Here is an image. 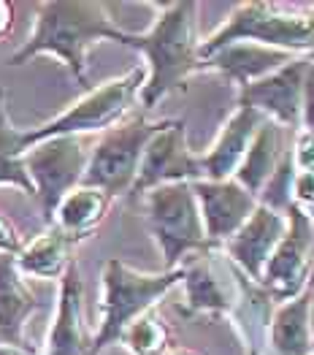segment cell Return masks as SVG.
<instances>
[{"mask_svg": "<svg viewBox=\"0 0 314 355\" xmlns=\"http://www.w3.org/2000/svg\"><path fill=\"white\" fill-rule=\"evenodd\" d=\"M38 309V298L17 268V255H0V336L6 345L28 347L22 328Z\"/></svg>", "mask_w": 314, "mask_h": 355, "instance_id": "obj_20", "label": "cell"}, {"mask_svg": "<svg viewBox=\"0 0 314 355\" xmlns=\"http://www.w3.org/2000/svg\"><path fill=\"white\" fill-rule=\"evenodd\" d=\"M293 207L314 220V171H295L293 179Z\"/></svg>", "mask_w": 314, "mask_h": 355, "instance_id": "obj_26", "label": "cell"}, {"mask_svg": "<svg viewBox=\"0 0 314 355\" xmlns=\"http://www.w3.org/2000/svg\"><path fill=\"white\" fill-rule=\"evenodd\" d=\"M92 147L87 144V136H55L44 139L25 152V171H28L35 198L41 201V211L46 217V225L55 217L60 201L82 184L89 163Z\"/></svg>", "mask_w": 314, "mask_h": 355, "instance_id": "obj_8", "label": "cell"}, {"mask_svg": "<svg viewBox=\"0 0 314 355\" xmlns=\"http://www.w3.org/2000/svg\"><path fill=\"white\" fill-rule=\"evenodd\" d=\"M160 125L163 119L152 122L143 114H136V117L116 122L106 133H101L98 144L92 147L82 184L103 190L112 201L116 196L133 193L143 149L149 144V139L160 130Z\"/></svg>", "mask_w": 314, "mask_h": 355, "instance_id": "obj_7", "label": "cell"}, {"mask_svg": "<svg viewBox=\"0 0 314 355\" xmlns=\"http://www.w3.org/2000/svg\"><path fill=\"white\" fill-rule=\"evenodd\" d=\"M168 355H198V353H193V350H184V347H179V350H171Z\"/></svg>", "mask_w": 314, "mask_h": 355, "instance_id": "obj_33", "label": "cell"}, {"mask_svg": "<svg viewBox=\"0 0 314 355\" xmlns=\"http://www.w3.org/2000/svg\"><path fill=\"white\" fill-rule=\"evenodd\" d=\"M314 133V62H309L306 82H304V106H301V128Z\"/></svg>", "mask_w": 314, "mask_h": 355, "instance_id": "obj_28", "label": "cell"}, {"mask_svg": "<svg viewBox=\"0 0 314 355\" xmlns=\"http://www.w3.org/2000/svg\"><path fill=\"white\" fill-rule=\"evenodd\" d=\"M119 342L133 355H163L168 350L171 331L163 323V318H157L149 309V312H143L139 320H133L130 326L125 328Z\"/></svg>", "mask_w": 314, "mask_h": 355, "instance_id": "obj_25", "label": "cell"}, {"mask_svg": "<svg viewBox=\"0 0 314 355\" xmlns=\"http://www.w3.org/2000/svg\"><path fill=\"white\" fill-rule=\"evenodd\" d=\"M11 25H14V6L0 0V38H6L11 33Z\"/></svg>", "mask_w": 314, "mask_h": 355, "instance_id": "obj_30", "label": "cell"}, {"mask_svg": "<svg viewBox=\"0 0 314 355\" xmlns=\"http://www.w3.org/2000/svg\"><path fill=\"white\" fill-rule=\"evenodd\" d=\"M265 122V117L247 106V103H238L233 109V114L225 119L223 130L217 133L214 144L200 155V166H203V179H233L247 149L255 139L257 128Z\"/></svg>", "mask_w": 314, "mask_h": 355, "instance_id": "obj_17", "label": "cell"}, {"mask_svg": "<svg viewBox=\"0 0 314 355\" xmlns=\"http://www.w3.org/2000/svg\"><path fill=\"white\" fill-rule=\"evenodd\" d=\"M233 41H255L295 58L314 60V6L290 8L285 3L265 0L238 3L209 38H200V60Z\"/></svg>", "mask_w": 314, "mask_h": 355, "instance_id": "obj_3", "label": "cell"}, {"mask_svg": "<svg viewBox=\"0 0 314 355\" xmlns=\"http://www.w3.org/2000/svg\"><path fill=\"white\" fill-rule=\"evenodd\" d=\"M179 268H182L179 285H184V312L228 318L238 301L244 271L233 266L223 247H206L184 258Z\"/></svg>", "mask_w": 314, "mask_h": 355, "instance_id": "obj_9", "label": "cell"}, {"mask_svg": "<svg viewBox=\"0 0 314 355\" xmlns=\"http://www.w3.org/2000/svg\"><path fill=\"white\" fill-rule=\"evenodd\" d=\"M293 60L298 58L290 52H282V49H271V46H263L255 41H233L200 60V71H214L241 89L252 82H260L263 76H268L279 68H285Z\"/></svg>", "mask_w": 314, "mask_h": 355, "instance_id": "obj_16", "label": "cell"}, {"mask_svg": "<svg viewBox=\"0 0 314 355\" xmlns=\"http://www.w3.org/2000/svg\"><path fill=\"white\" fill-rule=\"evenodd\" d=\"M143 196H146V223L163 252L166 271L179 268L184 258L211 247L203 231L200 209L190 182L160 184Z\"/></svg>", "mask_w": 314, "mask_h": 355, "instance_id": "obj_6", "label": "cell"}, {"mask_svg": "<svg viewBox=\"0 0 314 355\" xmlns=\"http://www.w3.org/2000/svg\"><path fill=\"white\" fill-rule=\"evenodd\" d=\"M312 58H298L287 62L285 68L263 76L238 89V103L257 109L265 119H274L287 133L301 128V106H304V82Z\"/></svg>", "mask_w": 314, "mask_h": 355, "instance_id": "obj_12", "label": "cell"}, {"mask_svg": "<svg viewBox=\"0 0 314 355\" xmlns=\"http://www.w3.org/2000/svg\"><path fill=\"white\" fill-rule=\"evenodd\" d=\"M19 250H22V241L17 228L0 214V255H17Z\"/></svg>", "mask_w": 314, "mask_h": 355, "instance_id": "obj_29", "label": "cell"}, {"mask_svg": "<svg viewBox=\"0 0 314 355\" xmlns=\"http://www.w3.org/2000/svg\"><path fill=\"white\" fill-rule=\"evenodd\" d=\"M200 209L203 231L211 247H223L260 207L257 196L241 187L236 179H198L190 182Z\"/></svg>", "mask_w": 314, "mask_h": 355, "instance_id": "obj_13", "label": "cell"}, {"mask_svg": "<svg viewBox=\"0 0 314 355\" xmlns=\"http://www.w3.org/2000/svg\"><path fill=\"white\" fill-rule=\"evenodd\" d=\"M109 207H112V198L103 190L79 184L60 201L49 225H58L65 236L82 241L103 223V217L109 214Z\"/></svg>", "mask_w": 314, "mask_h": 355, "instance_id": "obj_22", "label": "cell"}, {"mask_svg": "<svg viewBox=\"0 0 314 355\" xmlns=\"http://www.w3.org/2000/svg\"><path fill=\"white\" fill-rule=\"evenodd\" d=\"M293 144V133H287L282 125H277L274 119H265L257 128L255 139L247 149L238 171H236V182L241 187H247L252 196H260V190L265 187V182L277 171V166L282 163L287 149Z\"/></svg>", "mask_w": 314, "mask_h": 355, "instance_id": "obj_19", "label": "cell"}, {"mask_svg": "<svg viewBox=\"0 0 314 355\" xmlns=\"http://www.w3.org/2000/svg\"><path fill=\"white\" fill-rule=\"evenodd\" d=\"M73 239L65 236L58 225H46L41 236H35L17 252V268L38 279H62L65 268L73 263Z\"/></svg>", "mask_w": 314, "mask_h": 355, "instance_id": "obj_23", "label": "cell"}, {"mask_svg": "<svg viewBox=\"0 0 314 355\" xmlns=\"http://www.w3.org/2000/svg\"><path fill=\"white\" fill-rule=\"evenodd\" d=\"M290 155L295 163V171H314V133L309 130H295Z\"/></svg>", "mask_w": 314, "mask_h": 355, "instance_id": "obj_27", "label": "cell"}, {"mask_svg": "<svg viewBox=\"0 0 314 355\" xmlns=\"http://www.w3.org/2000/svg\"><path fill=\"white\" fill-rule=\"evenodd\" d=\"M312 228H314V220H312Z\"/></svg>", "mask_w": 314, "mask_h": 355, "instance_id": "obj_35", "label": "cell"}, {"mask_svg": "<svg viewBox=\"0 0 314 355\" xmlns=\"http://www.w3.org/2000/svg\"><path fill=\"white\" fill-rule=\"evenodd\" d=\"M0 355H35L30 347H17V345H0Z\"/></svg>", "mask_w": 314, "mask_h": 355, "instance_id": "obj_31", "label": "cell"}, {"mask_svg": "<svg viewBox=\"0 0 314 355\" xmlns=\"http://www.w3.org/2000/svg\"><path fill=\"white\" fill-rule=\"evenodd\" d=\"M309 326H312V347H314V282H312V306H309Z\"/></svg>", "mask_w": 314, "mask_h": 355, "instance_id": "obj_32", "label": "cell"}, {"mask_svg": "<svg viewBox=\"0 0 314 355\" xmlns=\"http://www.w3.org/2000/svg\"><path fill=\"white\" fill-rule=\"evenodd\" d=\"M312 288L293 301L277 304L268 328V355H312V326H309Z\"/></svg>", "mask_w": 314, "mask_h": 355, "instance_id": "obj_21", "label": "cell"}, {"mask_svg": "<svg viewBox=\"0 0 314 355\" xmlns=\"http://www.w3.org/2000/svg\"><path fill=\"white\" fill-rule=\"evenodd\" d=\"M0 345H6V342H3V336H0Z\"/></svg>", "mask_w": 314, "mask_h": 355, "instance_id": "obj_34", "label": "cell"}, {"mask_svg": "<svg viewBox=\"0 0 314 355\" xmlns=\"http://www.w3.org/2000/svg\"><path fill=\"white\" fill-rule=\"evenodd\" d=\"M128 30H122L109 14L106 3L98 0H49L35 11V25L30 38L11 55V65L30 62L38 55L60 58L79 85H87V52L98 41L125 44Z\"/></svg>", "mask_w": 314, "mask_h": 355, "instance_id": "obj_1", "label": "cell"}, {"mask_svg": "<svg viewBox=\"0 0 314 355\" xmlns=\"http://www.w3.org/2000/svg\"><path fill=\"white\" fill-rule=\"evenodd\" d=\"M198 179H203V166L200 155H195L187 144V125L182 119H163L160 130L143 149L133 193H149L160 184Z\"/></svg>", "mask_w": 314, "mask_h": 355, "instance_id": "obj_11", "label": "cell"}, {"mask_svg": "<svg viewBox=\"0 0 314 355\" xmlns=\"http://www.w3.org/2000/svg\"><path fill=\"white\" fill-rule=\"evenodd\" d=\"M314 277V228L312 220L290 207L287 234L274 250L268 266L263 271L260 285L274 296L277 304L293 301L312 288Z\"/></svg>", "mask_w": 314, "mask_h": 355, "instance_id": "obj_10", "label": "cell"}, {"mask_svg": "<svg viewBox=\"0 0 314 355\" xmlns=\"http://www.w3.org/2000/svg\"><path fill=\"white\" fill-rule=\"evenodd\" d=\"M85 285L76 261L65 268L60 279V296L55 323L49 328L44 355H92V336L85 323Z\"/></svg>", "mask_w": 314, "mask_h": 355, "instance_id": "obj_15", "label": "cell"}, {"mask_svg": "<svg viewBox=\"0 0 314 355\" xmlns=\"http://www.w3.org/2000/svg\"><path fill=\"white\" fill-rule=\"evenodd\" d=\"M28 130H19L11 125L6 112V89L0 87V184H14L22 193L35 196L33 182L25 171V152H28Z\"/></svg>", "mask_w": 314, "mask_h": 355, "instance_id": "obj_24", "label": "cell"}, {"mask_svg": "<svg viewBox=\"0 0 314 355\" xmlns=\"http://www.w3.org/2000/svg\"><path fill=\"white\" fill-rule=\"evenodd\" d=\"M312 355H314V353H312Z\"/></svg>", "mask_w": 314, "mask_h": 355, "instance_id": "obj_36", "label": "cell"}, {"mask_svg": "<svg viewBox=\"0 0 314 355\" xmlns=\"http://www.w3.org/2000/svg\"><path fill=\"white\" fill-rule=\"evenodd\" d=\"M125 46L139 49L146 60V82L141 106L152 109L184 82L200 71V35H198V3L179 0L157 6V17L146 33H128Z\"/></svg>", "mask_w": 314, "mask_h": 355, "instance_id": "obj_2", "label": "cell"}, {"mask_svg": "<svg viewBox=\"0 0 314 355\" xmlns=\"http://www.w3.org/2000/svg\"><path fill=\"white\" fill-rule=\"evenodd\" d=\"M274 309H277L274 296L260 282L244 274L238 301L228 318L250 355H268V328H271Z\"/></svg>", "mask_w": 314, "mask_h": 355, "instance_id": "obj_18", "label": "cell"}, {"mask_svg": "<svg viewBox=\"0 0 314 355\" xmlns=\"http://www.w3.org/2000/svg\"><path fill=\"white\" fill-rule=\"evenodd\" d=\"M103 318L101 328L92 336V355H101L106 347L116 345L125 334V328L139 320L143 312H149L166 293L182 282V268L160 271V274H143L136 271L119 258H109L103 266Z\"/></svg>", "mask_w": 314, "mask_h": 355, "instance_id": "obj_4", "label": "cell"}, {"mask_svg": "<svg viewBox=\"0 0 314 355\" xmlns=\"http://www.w3.org/2000/svg\"><path fill=\"white\" fill-rule=\"evenodd\" d=\"M287 234V214L260 207L252 211V217L223 244V252L233 261V266L244 271L250 279L260 282L263 271L268 266L274 250L279 247L282 236Z\"/></svg>", "mask_w": 314, "mask_h": 355, "instance_id": "obj_14", "label": "cell"}, {"mask_svg": "<svg viewBox=\"0 0 314 355\" xmlns=\"http://www.w3.org/2000/svg\"><path fill=\"white\" fill-rule=\"evenodd\" d=\"M143 82H146V68L136 65L128 73L109 79L95 89H89L82 95L73 106H68L62 114L55 119L38 125L25 133L28 147L44 141V139H55V136H89V133H106L109 128H114L116 122H122L125 114L130 112L133 101L139 98Z\"/></svg>", "mask_w": 314, "mask_h": 355, "instance_id": "obj_5", "label": "cell"}]
</instances>
